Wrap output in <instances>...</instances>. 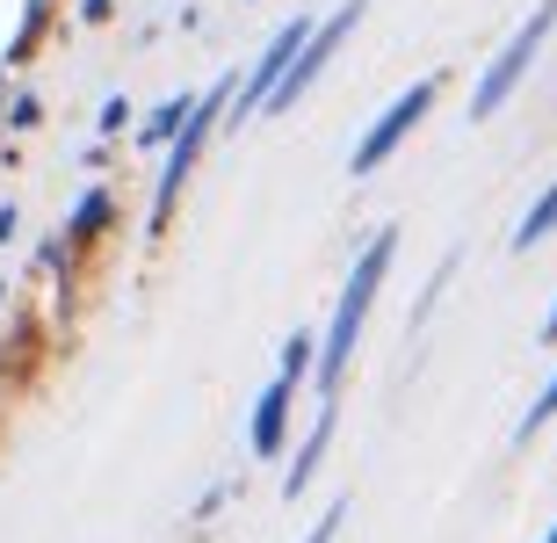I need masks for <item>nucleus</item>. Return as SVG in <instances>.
<instances>
[{"mask_svg":"<svg viewBox=\"0 0 557 543\" xmlns=\"http://www.w3.org/2000/svg\"><path fill=\"white\" fill-rule=\"evenodd\" d=\"M392 247H398V232H370V247H362V261H355L348 291H341V305H333V326L319 334V392H326V406L341 398V377H348L355 334H362V319H370L376 291H384V269H392Z\"/></svg>","mask_w":557,"mask_h":543,"instance_id":"obj_1","label":"nucleus"},{"mask_svg":"<svg viewBox=\"0 0 557 543\" xmlns=\"http://www.w3.org/2000/svg\"><path fill=\"white\" fill-rule=\"evenodd\" d=\"M550 29H557V0H536V15L521 22L515 37L499 44V59L485 65V73H478V87H471V116H493V109L507 102V95H515L521 73L536 65V51H543V37H550Z\"/></svg>","mask_w":557,"mask_h":543,"instance_id":"obj_2","label":"nucleus"},{"mask_svg":"<svg viewBox=\"0 0 557 543\" xmlns=\"http://www.w3.org/2000/svg\"><path fill=\"white\" fill-rule=\"evenodd\" d=\"M239 95V81H218L210 95H196V116L182 124V138L166 146V168H160V188H152V225H166L174 218V196H182V182H188V168H196V152H203V138H210V124H218V109Z\"/></svg>","mask_w":557,"mask_h":543,"instance_id":"obj_3","label":"nucleus"},{"mask_svg":"<svg viewBox=\"0 0 557 543\" xmlns=\"http://www.w3.org/2000/svg\"><path fill=\"white\" fill-rule=\"evenodd\" d=\"M434 95H442V81H413L392 109H384V116H376L370 131H362V138H355V160H348V168H355V174H376V168H384V160L398 152V138H406V131H413L420 116L434 109Z\"/></svg>","mask_w":557,"mask_h":543,"instance_id":"obj_4","label":"nucleus"},{"mask_svg":"<svg viewBox=\"0 0 557 543\" xmlns=\"http://www.w3.org/2000/svg\"><path fill=\"white\" fill-rule=\"evenodd\" d=\"M362 15H370V0H341V8H333V15L319 22V29H311L305 59L289 65V81L275 87V102H269V109H289V102H297V95H305V87H311V81H319V73L333 65V51H341V44L355 37V22H362Z\"/></svg>","mask_w":557,"mask_h":543,"instance_id":"obj_5","label":"nucleus"},{"mask_svg":"<svg viewBox=\"0 0 557 543\" xmlns=\"http://www.w3.org/2000/svg\"><path fill=\"white\" fill-rule=\"evenodd\" d=\"M311 29H319V22H305V15H297V22H283V29L269 37V51H261V59H253V73L239 81V116H247V109H269V102H275V87L289 81V65L305 59Z\"/></svg>","mask_w":557,"mask_h":543,"instance_id":"obj_6","label":"nucleus"},{"mask_svg":"<svg viewBox=\"0 0 557 543\" xmlns=\"http://www.w3.org/2000/svg\"><path fill=\"white\" fill-rule=\"evenodd\" d=\"M289 398H297V384H289V377H275L269 392H261V406H253V428H247L253 457H283V435H289Z\"/></svg>","mask_w":557,"mask_h":543,"instance_id":"obj_7","label":"nucleus"},{"mask_svg":"<svg viewBox=\"0 0 557 543\" xmlns=\"http://www.w3.org/2000/svg\"><path fill=\"white\" fill-rule=\"evenodd\" d=\"M333 420H341V406H319L311 435L297 442V457H289V471H283V501H297V493L319 479V464H326V442H333Z\"/></svg>","mask_w":557,"mask_h":543,"instance_id":"obj_8","label":"nucleus"},{"mask_svg":"<svg viewBox=\"0 0 557 543\" xmlns=\"http://www.w3.org/2000/svg\"><path fill=\"white\" fill-rule=\"evenodd\" d=\"M109 218H116V196H109V188H87L81 203H73V225H65V247L81 254L87 239H102V232H109Z\"/></svg>","mask_w":557,"mask_h":543,"instance_id":"obj_9","label":"nucleus"},{"mask_svg":"<svg viewBox=\"0 0 557 543\" xmlns=\"http://www.w3.org/2000/svg\"><path fill=\"white\" fill-rule=\"evenodd\" d=\"M550 232H557V182L529 203V218L515 225V247H536V239H550Z\"/></svg>","mask_w":557,"mask_h":543,"instance_id":"obj_10","label":"nucleus"},{"mask_svg":"<svg viewBox=\"0 0 557 543\" xmlns=\"http://www.w3.org/2000/svg\"><path fill=\"white\" fill-rule=\"evenodd\" d=\"M305 370H319V341H311L305 326H297V334L283 341V377H289V384H297V377H305Z\"/></svg>","mask_w":557,"mask_h":543,"instance_id":"obj_11","label":"nucleus"},{"mask_svg":"<svg viewBox=\"0 0 557 543\" xmlns=\"http://www.w3.org/2000/svg\"><path fill=\"white\" fill-rule=\"evenodd\" d=\"M550 420H557V370H550V384L529 398V414H521V442L536 435V428H550Z\"/></svg>","mask_w":557,"mask_h":543,"instance_id":"obj_12","label":"nucleus"},{"mask_svg":"<svg viewBox=\"0 0 557 543\" xmlns=\"http://www.w3.org/2000/svg\"><path fill=\"white\" fill-rule=\"evenodd\" d=\"M341 522H348V501H333L326 515L311 522V536H305V543H333V536H341Z\"/></svg>","mask_w":557,"mask_h":543,"instance_id":"obj_13","label":"nucleus"},{"mask_svg":"<svg viewBox=\"0 0 557 543\" xmlns=\"http://www.w3.org/2000/svg\"><path fill=\"white\" fill-rule=\"evenodd\" d=\"M131 124V102H102V131H124Z\"/></svg>","mask_w":557,"mask_h":543,"instance_id":"obj_14","label":"nucleus"},{"mask_svg":"<svg viewBox=\"0 0 557 543\" xmlns=\"http://www.w3.org/2000/svg\"><path fill=\"white\" fill-rule=\"evenodd\" d=\"M109 8H116V0H81V15H87V22H102Z\"/></svg>","mask_w":557,"mask_h":543,"instance_id":"obj_15","label":"nucleus"},{"mask_svg":"<svg viewBox=\"0 0 557 543\" xmlns=\"http://www.w3.org/2000/svg\"><path fill=\"white\" fill-rule=\"evenodd\" d=\"M543 341H557V305H550V319H543Z\"/></svg>","mask_w":557,"mask_h":543,"instance_id":"obj_16","label":"nucleus"},{"mask_svg":"<svg viewBox=\"0 0 557 543\" xmlns=\"http://www.w3.org/2000/svg\"><path fill=\"white\" fill-rule=\"evenodd\" d=\"M543 543H557V529H550V536H543Z\"/></svg>","mask_w":557,"mask_h":543,"instance_id":"obj_17","label":"nucleus"},{"mask_svg":"<svg viewBox=\"0 0 557 543\" xmlns=\"http://www.w3.org/2000/svg\"><path fill=\"white\" fill-rule=\"evenodd\" d=\"M0 297H8V283H0Z\"/></svg>","mask_w":557,"mask_h":543,"instance_id":"obj_18","label":"nucleus"}]
</instances>
